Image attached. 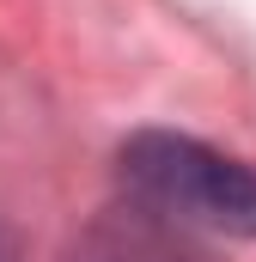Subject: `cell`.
Here are the masks:
<instances>
[{
    "label": "cell",
    "instance_id": "1",
    "mask_svg": "<svg viewBox=\"0 0 256 262\" xmlns=\"http://www.w3.org/2000/svg\"><path fill=\"white\" fill-rule=\"evenodd\" d=\"M122 183L134 207H146L171 226L256 238V171L244 159H226V152L189 140V134L140 128L122 146Z\"/></svg>",
    "mask_w": 256,
    "mask_h": 262
},
{
    "label": "cell",
    "instance_id": "2",
    "mask_svg": "<svg viewBox=\"0 0 256 262\" xmlns=\"http://www.w3.org/2000/svg\"><path fill=\"white\" fill-rule=\"evenodd\" d=\"M73 262H195V256H189V244L177 238L171 220H159L146 207H128V213L98 220L79 238Z\"/></svg>",
    "mask_w": 256,
    "mask_h": 262
},
{
    "label": "cell",
    "instance_id": "3",
    "mask_svg": "<svg viewBox=\"0 0 256 262\" xmlns=\"http://www.w3.org/2000/svg\"><path fill=\"white\" fill-rule=\"evenodd\" d=\"M0 262H18V244H12L6 232H0Z\"/></svg>",
    "mask_w": 256,
    "mask_h": 262
}]
</instances>
